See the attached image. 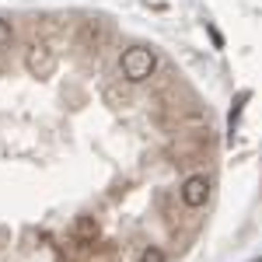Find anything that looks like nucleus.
I'll return each mask as SVG.
<instances>
[{
    "label": "nucleus",
    "mask_w": 262,
    "mask_h": 262,
    "mask_svg": "<svg viewBox=\"0 0 262 262\" xmlns=\"http://www.w3.org/2000/svg\"><path fill=\"white\" fill-rule=\"evenodd\" d=\"M210 39H213V46H217V49H224V35L213 28V25H210Z\"/></svg>",
    "instance_id": "9d476101"
},
{
    "label": "nucleus",
    "mask_w": 262,
    "mask_h": 262,
    "mask_svg": "<svg viewBox=\"0 0 262 262\" xmlns=\"http://www.w3.org/2000/svg\"><path fill=\"white\" fill-rule=\"evenodd\" d=\"M98 234H101V227H98L95 217H77V224H74V238H77L81 245H95Z\"/></svg>",
    "instance_id": "39448f33"
},
{
    "label": "nucleus",
    "mask_w": 262,
    "mask_h": 262,
    "mask_svg": "<svg viewBox=\"0 0 262 262\" xmlns=\"http://www.w3.org/2000/svg\"><path fill=\"white\" fill-rule=\"evenodd\" d=\"M11 39H14V28H11V21L0 18V49H7V46H11Z\"/></svg>",
    "instance_id": "6e6552de"
},
{
    "label": "nucleus",
    "mask_w": 262,
    "mask_h": 262,
    "mask_svg": "<svg viewBox=\"0 0 262 262\" xmlns=\"http://www.w3.org/2000/svg\"><path fill=\"white\" fill-rule=\"evenodd\" d=\"M140 262H168V255H164L161 245H147L140 252Z\"/></svg>",
    "instance_id": "0eeeda50"
},
{
    "label": "nucleus",
    "mask_w": 262,
    "mask_h": 262,
    "mask_svg": "<svg viewBox=\"0 0 262 262\" xmlns=\"http://www.w3.org/2000/svg\"><path fill=\"white\" fill-rule=\"evenodd\" d=\"M252 98V91H242L238 95V101H234V108H231V116H227V126H231V133L238 129V119H242V108H245V101Z\"/></svg>",
    "instance_id": "423d86ee"
},
{
    "label": "nucleus",
    "mask_w": 262,
    "mask_h": 262,
    "mask_svg": "<svg viewBox=\"0 0 262 262\" xmlns=\"http://www.w3.org/2000/svg\"><path fill=\"white\" fill-rule=\"evenodd\" d=\"M179 200L185 210H203L206 200H210V175H189V179L179 185Z\"/></svg>",
    "instance_id": "f03ea898"
},
{
    "label": "nucleus",
    "mask_w": 262,
    "mask_h": 262,
    "mask_svg": "<svg viewBox=\"0 0 262 262\" xmlns=\"http://www.w3.org/2000/svg\"><path fill=\"white\" fill-rule=\"evenodd\" d=\"M105 98L108 101H126V91H119V88H105Z\"/></svg>",
    "instance_id": "1a4fd4ad"
},
{
    "label": "nucleus",
    "mask_w": 262,
    "mask_h": 262,
    "mask_svg": "<svg viewBox=\"0 0 262 262\" xmlns=\"http://www.w3.org/2000/svg\"><path fill=\"white\" fill-rule=\"evenodd\" d=\"M105 42H108V25L105 21H84L81 25V32H77V46L81 49H88V53H95L98 56L101 49H105Z\"/></svg>",
    "instance_id": "7ed1b4c3"
},
{
    "label": "nucleus",
    "mask_w": 262,
    "mask_h": 262,
    "mask_svg": "<svg viewBox=\"0 0 262 262\" xmlns=\"http://www.w3.org/2000/svg\"><path fill=\"white\" fill-rule=\"evenodd\" d=\"M25 67H28L32 77H49V74L56 70V53H53L49 46L35 42V46L28 49V56H25Z\"/></svg>",
    "instance_id": "20e7f679"
},
{
    "label": "nucleus",
    "mask_w": 262,
    "mask_h": 262,
    "mask_svg": "<svg viewBox=\"0 0 262 262\" xmlns=\"http://www.w3.org/2000/svg\"><path fill=\"white\" fill-rule=\"evenodd\" d=\"M154 70H158V56H154V49H147V46H129V49L122 53V60H119V74L129 84L150 81Z\"/></svg>",
    "instance_id": "f257e3e1"
}]
</instances>
